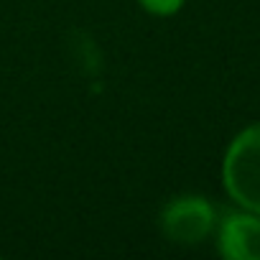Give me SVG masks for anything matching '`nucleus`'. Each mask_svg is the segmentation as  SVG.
<instances>
[{
  "instance_id": "nucleus-1",
  "label": "nucleus",
  "mask_w": 260,
  "mask_h": 260,
  "mask_svg": "<svg viewBox=\"0 0 260 260\" xmlns=\"http://www.w3.org/2000/svg\"><path fill=\"white\" fill-rule=\"evenodd\" d=\"M222 189L235 207L260 214V120L245 125L224 148Z\"/></svg>"
},
{
  "instance_id": "nucleus-2",
  "label": "nucleus",
  "mask_w": 260,
  "mask_h": 260,
  "mask_svg": "<svg viewBox=\"0 0 260 260\" xmlns=\"http://www.w3.org/2000/svg\"><path fill=\"white\" fill-rule=\"evenodd\" d=\"M219 212L204 194H176L158 212V227L174 245L194 247L214 235Z\"/></svg>"
},
{
  "instance_id": "nucleus-3",
  "label": "nucleus",
  "mask_w": 260,
  "mask_h": 260,
  "mask_svg": "<svg viewBox=\"0 0 260 260\" xmlns=\"http://www.w3.org/2000/svg\"><path fill=\"white\" fill-rule=\"evenodd\" d=\"M214 247L224 260H260V214L235 207L217 219Z\"/></svg>"
},
{
  "instance_id": "nucleus-4",
  "label": "nucleus",
  "mask_w": 260,
  "mask_h": 260,
  "mask_svg": "<svg viewBox=\"0 0 260 260\" xmlns=\"http://www.w3.org/2000/svg\"><path fill=\"white\" fill-rule=\"evenodd\" d=\"M138 6L153 18H171L186 6V0H138Z\"/></svg>"
}]
</instances>
